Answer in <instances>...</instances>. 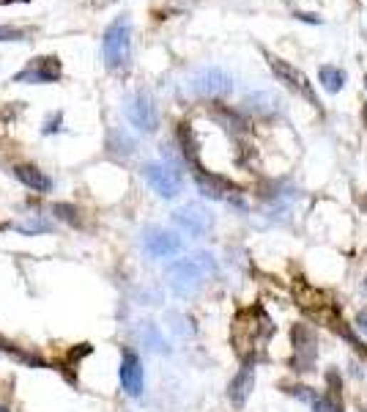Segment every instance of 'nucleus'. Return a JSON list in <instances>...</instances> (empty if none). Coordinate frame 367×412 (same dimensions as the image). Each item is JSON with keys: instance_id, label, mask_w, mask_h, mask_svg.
Masks as SVG:
<instances>
[{"instance_id": "1", "label": "nucleus", "mask_w": 367, "mask_h": 412, "mask_svg": "<svg viewBox=\"0 0 367 412\" xmlns=\"http://www.w3.org/2000/svg\"><path fill=\"white\" fill-rule=\"evenodd\" d=\"M274 333V324L269 322V316L263 313L261 308H247L236 316V324H233V343L239 349V355L244 358L247 349L252 352L255 343L266 341Z\"/></svg>"}, {"instance_id": "2", "label": "nucleus", "mask_w": 367, "mask_h": 412, "mask_svg": "<svg viewBox=\"0 0 367 412\" xmlns=\"http://www.w3.org/2000/svg\"><path fill=\"white\" fill-rule=\"evenodd\" d=\"M214 272H217V261L211 253H192V256L178 258L167 267V275L178 291H190V288L200 286Z\"/></svg>"}, {"instance_id": "3", "label": "nucleus", "mask_w": 367, "mask_h": 412, "mask_svg": "<svg viewBox=\"0 0 367 412\" xmlns=\"http://www.w3.org/2000/svg\"><path fill=\"white\" fill-rule=\"evenodd\" d=\"M102 53H105L107 69H123L129 66L132 58V22L129 17H118L110 28L105 31L102 39Z\"/></svg>"}, {"instance_id": "4", "label": "nucleus", "mask_w": 367, "mask_h": 412, "mask_svg": "<svg viewBox=\"0 0 367 412\" xmlns=\"http://www.w3.org/2000/svg\"><path fill=\"white\" fill-rule=\"evenodd\" d=\"M266 61H269V69L277 74V80H280V83H285L288 89L296 91V94H301V96H304L310 105L318 108V99H315V91H313V86H310V80H307V74L301 72V69H296L294 64H288V61L277 58V55L266 53Z\"/></svg>"}, {"instance_id": "5", "label": "nucleus", "mask_w": 367, "mask_h": 412, "mask_svg": "<svg viewBox=\"0 0 367 412\" xmlns=\"http://www.w3.org/2000/svg\"><path fill=\"white\" fill-rule=\"evenodd\" d=\"M291 341H294V368L313 371L315 358H318V333L310 324H294Z\"/></svg>"}, {"instance_id": "6", "label": "nucleus", "mask_w": 367, "mask_h": 412, "mask_svg": "<svg viewBox=\"0 0 367 412\" xmlns=\"http://www.w3.org/2000/svg\"><path fill=\"white\" fill-rule=\"evenodd\" d=\"M190 89L197 94V96H225L233 91V77L219 69V66H203L192 74L190 80Z\"/></svg>"}, {"instance_id": "7", "label": "nucleus", "mask_w": 367, "mask_h": 412, "mask_svg": "<svg viewBox=\"0 0 367 412\" xmlns=\"http://www.w3.org/2000/svg\"><path fill=\"white\" fill-rule=\"evenodd\" d=\"M173 223L181 231L190 233V236H203V233L211 231L214 215L206 206H200V204H187V206H181V209L173 212Z\"/></svg>"}, {"instance_id": "8", "label": "nucleus", "mask_w": 367, "mask_h": 412, "mask_svg": "<svg viewBox=\"0 0 367 412\" xmlns=\"http://www.w3.org/2000/svg\"><path fill=\"white\" fill-rule=\"evenodd\" d=\"M145 174V181L157 190L162 198H175L181 193V176L173 165H165V162H148L143 168Z\"/></svg>"}, {"instance_id": "9", "label": "nucleus", "mask_w": 367, "mask_h": 412, "mask_svg": "<svg viewBox=\"0 0 367 412\" xmlns=\"http://www.w3.org/2000/svg\"><path fill=\"white\" fill-rule=\"evenodd\" d=\"M126 119L132 121V126H138L140 132H154L159 126L157 105L151 102L148 94H135V96L126 102Z\"/></svg>"}, {"instance_id": "10", "label": "nucleus", "mask_w": 367, "mask_h": 412, "mask_svg": "<svg viewBox=\"0 0 367 412\" xmlns=\"http://www.w3.org/2000/svg\"><path fill=\"white\" fill-rule=\"evenodd\" d=\"M61 77V61L55 55L33 58L22 72L14 74V83H53Z\"/></svg>"}, {"instance_id": "11", "label": "nucleus", "mask_w": 367, "mask_h": 412, "mask_svg": "<svg viewBox=\"0 0 367 412\" xmlns=\"http://www.w3.org/2000/svg\"><path fill=\"white\" fill-rule=\"evenodd\" d=\"M143 248L148 256L154 258H170L175 253H181V236H175L173 231H162V228H148L143 236Z\"/></svg>"}, {"instance_id": "12", "label": "nucleus", "mask_w": 367, "mask_h": 412, "mask_svg": "<svg viewBox=\"0 0 367 412\" xmlns=\"http://www.w3.org/2000/svg\"><path fill=\"white\" fill-rule=\"evenodd\" d=\"M121 388L126 391V396L138 398L143 393V363H140V355H135L132 349H123L121 355Z\"/></svg>"}, {"instance_id": "13", "label": "nucleus", "mask_w": 367, "mask_h": 412, "mask_svg": "<svg viewBox=\"0 0 367 412\" xmlns=\"http://www.w3.org/2000/svg\"><path fill=\"white\" fill-rule=\"evenodd\" d=\"M195 179H197V187L206 198H217V201H225V198L236 196V184H230L222 176H214V174H203L200 168L195 171Z\"/></svg>"}, {"instance_id": "14", "label": "nucleus", "mask_w": 367, "mask_h": 412, "mask_svg": "<svg viewBox=\"0 0 367 412\" xmlns=\"http://www.w3.org/2000/svg\"><path fill=\"white\" fill-rule=\"evenodd\" d=\"M252 388H255V366H252V363H244L242 371L233 376V382H230V388H227V396H230V401H233L236 407H244V401L249 398Z\"/></svg>"}, {"instance_id": "15", "label": "nucleus", "mask_w": 367, "mask_h": 412, "mask_svg": "<svg viewBox=\"0 0 367 412\" xmlns=\"http://www.w3.org/2000/svg\"><path fill=\"white\" fill-rule=\"evenodd\" d=\"M14 174H17V179L22 181L25 187H31V190H36V193H50V190H53L50 176H47L44 171L33 168V165H17Z\"/></svg>"}, {"instance_id": "16", "label": "nucleus", "mask_w": 367, "mask_h": 412, "mask_svg": "<svg viewBox=\"0 0 367 412\" xmlns=\"http://www.w3.org/2000/svg\"><path fill=\"white\" fill-rule=\"evenodd\" d=\"M244 105L249 110H255V113H274L280 108V99L274 94H269V91H255V94H247Z\"/></svg>"}, {"instance_id": "17", "label": "nucleus", "mask_w": 367, "mask_h": 412, "mask_svg": "<svg viewBox=\"0 0 367 412\" xmlns=\"http://www.w3.org/2000/svg\"><path fill=\"white\" fill-rule=\"evenodd\" d=\"M318 80H321V86L329 91V94H337V91L346 86V72L343 69H337V66H321L318 69Z\"/></svg>"}, {"instance_id": "18", "label": "nucleus", "mask_w": 367, "mask_h": 412, "mask_svg": "<svg viewBox=\"0 0 367 412\" xmlns=\"http://www.w3.org/2000/svg\"><path fill=\"white\" fill-rule=\"evenodd\" d=\"M178 138H181V146H184V154H187V160H190L195 168H197V144H195L192 126L181 124V129H178Z\"/></svg>"}, {"instance_id": "19", "label": "nucleus", "mask_w": 367, "mask_h": 412, "mask_svg": "<svg viewBox=\"0 0 367 412\" xmlns=\"http://www.w3.org/2000/svg\"><path fill=\"white\" fill-rule=\"evenodd\" d=\"M313 410L315 412H343V401H340V396L334 393V391H329V393L315 396Z\"/></svg>"}, {"instance_id": "20", "label": "nucleus", "mask_w": 367, "mask_h": 412, "mask_svg": "<svg viewBox=\"0 0 367 412\" xmlns=\"http://www.w3.org/2000/svg\"><path fill=\"white\" fill-rule=\"evenodd\" d=\"M140 338L154 349V352H167V341L162 338V333H159L154 324H145L140 333Z\"/></svg>"}, {"instance_id": "21", "label": "nucleus", "mask_w": 367, "mask_h": 412, "mask_svg": "<svg viewBox=\"0 0 367 412\" xmlns=\"http://www.w3.org/2000/svg\"><path fill=\"white\" fill-rule=\"evenodd\" d=\"M53 215L61 217L63 223H71V226L80 223V212H77L71 204H53Z\"/></svg>"}, {"instance_id": "22", "label": "nucleus", "mask_w": 367, "mask_h": 412, "mask_svg": "<svg viewBox=\"0 0 367 412\" xmlns=\"http://www.w3.org/2000/svg\"><path fill=\"white\" fill-rule=\"evenodd\" d=\"M25 36H28V31H22V28L0 25V41H22Z\"/></svg>"}, {"instance_id": "23", "label": "nucleus", "mask_w": 367, "mask_h": 412, "mask_svg": "<svg viewBox=\"0 0 367 412\" xmlns=\"http://www.w3.org/2000/svg\"><path fill=\"white\" fill-rule=\"evenodd\" d=\"M19 231H25V233L50 231V223H41V220H28V223H19Z\"/></svg>"}, {"instance_id": "24", "label": "nucleus", "mask_w": 367, "mask_h": 412, "mask_svg": "<svg viewBox=\"0 0 367 412\" xmlns=\"http://www.w3.org/2000/svg\"><path fill=\"white\" fill-rule=\"evenodd\" d=\"M356 327H359V330H362V333L367 336V311H362V313L356 316Z\"/></svg>"}, {"instance_id": "25", "label": "nucleus", "mask_w": 367, "mask_h": 412, "mask_svg": "<svg viewBox=\"0 0 367 412\" xmlns=\"http://www.w3.org/2000/svg\"><path fill=\"white\" fill-rule=\"evenodd\" d=\"M299 19H304V22H321V19L315 17V14H296Z\"/></svg>"}, {"instance_id": "26", "label": "nucleus", "mask_w": 367, "mask_h": 412, "mask_svg": "<svg viewBox=\"0 0 367 412\" xmlns=\"http://www.w3.org/2000/svg\"><path fill=\"white\" fill-rule=\"evenodd\" d=\"M362 121H365V126H367V102H365V108H362Z\"/></svg>"}, {"instance_id": "27", "label": "nucleus", "mask_w": 367, "mask_h": 412, "mask_svg": "<svg viewBox=\"0 0 367 412\" xmlns=\"http://www.w3.org/2000/svg\"><path fill=\"white\" fill-rule=\"evenodd\" d=\"M0 412H9V410H6V407H0Z\"/></svg>"}, {"instance_id": "28", "label": "nucleus", "mask_w": 367, "mask_h": 412, "mask_svg": "<svg viewBox=\"0 0 367 412\" xmlns=\"http://www.w3.org/2000/svg\"><path fill=\"white\" fill-rule=\"evenodd\" d=\"M0 3H11V0H0Z\"/></svg>"}, {"instance_id": "29", "label": "nucleus", "mask_w": 367, "mask_h": 412, "mask_svg": "<svg viewBox=\"0 0 367 412\" xmlns=\"http://www.w3.org/2000/svg\"><path fill=\"white\" fill-rule=\"evenodd\" d=\"M365 80H367V77H365Z\"/></svg>"}]
</instances>
